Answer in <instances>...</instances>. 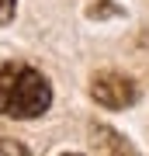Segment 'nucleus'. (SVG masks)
<instances>
[{
	"instance_id": "obj_5",
	"label": "nucleus",
	"mask_w": 149,
	"mask_h": 156,
	"mask_svg": "<svg viewBox=\"0 0 149 156\" xmlns=\"http://www.w3.org/2000/svg\"><path fill=\"white\" fill-rule=\"evenodd\" d=\"M17 11V0H0V24H11Z\"/></svg>"
},
{
	"instance_id": "obj_2",
	"label": "nucleus",
	"mask_w": 149,
	"mask_h": 156,
	"mask_svg": "<svg viewBox=\"0 0 149 156\" xmlns=\"http://www.w3.org/2000/svg\"><path fill=\"white\" fill-rule=\"evenodd\" d=\"M90 97H94L101 108L125 111V108L135 104L139 90H135V80L132 76L115 73V69H101V73H94V80H90Z\"/></svg>"
},
{
	"instance_id": "obj_4",
	"label": "nucleus",
	"mask_w": 149,
	"mask_h": 156,
	"mask_svg": "<svg viewBox=\"0 0 149 156\" xmlns=\"http://www.w3.org/2000/svg\"><path fill=\"white\" fill-rule=\"evenodd\" d=\"M0 156H28V149L21 142H11V139H0Z\"/></svg>"
},
{
	"instance_id": "obj_6",
	"label": "nucleus",
	"mask_w": 149,
	"mask_h": 156,
	"mask_svg": "<svg viewBox=\"0 0 149 156\" xmlns=\"http://www.w3.org/2000/svg\"><path fill=\"white\" fill-rule=\"evenodd\" d=\"M62 156H80V153H62Z\"/></svg>"
},
{
	"instance_id": "obj_3",
	"label": "nucleus",
	"mask_w": 149,
	"mask_h": 156,
	"mask_svg": "<svg viewBox=\"0 0 149 156\" xmlns=\"http://www.w3.org/2000/svg\"><path fill=\"white\" fill-rule=\"evenodd\" d=\"M90 142H94L97 156H139V149L125 139L122 132H115L111 125H90Z\"/></svg>"
},
{
	"instance_id": "obj_1",
	"label": "nucleus",
	"mask_w": 149,
	"mask_h": 156,
	"mask_svg": "<svg viewBox=\"0 0 149 156\" xmlns=\"http://www.w3.org/2000/svg\"><path fill=\"white\" fill-rule=\"evenodd\" d=\"M52 104V87L28 62L0 66V115L7 118H42Z\"/></svg>"
}]
</instances>
